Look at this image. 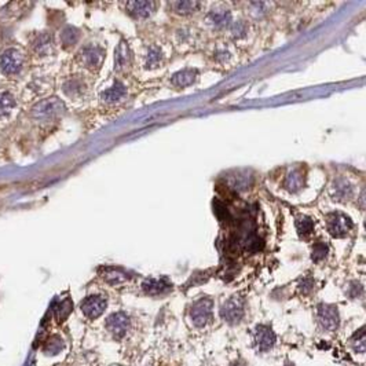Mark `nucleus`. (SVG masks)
I'll return each instance as SVG.
<instances>
[{
  "mask_svg": "<svg viewBox=\"0 0 366 366\" xmlns=\"http://www.w3.org/2000/svg\"><path fill=\"white\" fill-rule=\"evenodd\" d=\"M61 40H62V43L65 46H72V44H75L77 40H79V31L75 29V28H66L64 29V32L61 35Z\"/></svg>",
  "mask_w": 366,
  "mask_h": 366,
  "instance_id": "obj_29",
  "label": "nucleus"
},
{
  "mask_svg": "<svg viewBox=\"0 0 366 366\" xmlns=\"http://www.w3.org/2000/svg\"><path fill=\"white\" fill-rule=\"evenodd\" d=\"M230 32H232V36L234 39H243L244 36H245V35L248 33L247 22H244V21L234 22V24L232 25Z\"/></svg>",
  "mask_w": 366,
  "mask_h": 366,
  "instance_id": "obj_32",
  "label": "nucleus"
},
{
  "mask_svg": "<svg viewBox=\"0 0 366 366\" xmlns=\"http://www.w3.org/2000/svg\"><path fill=\"white\" fill-rule=\"evenodd\" d=\"M65 110V105L58 98H50L42 101L33 108V116L36 119H51Z\"/></svg>",
  "mask_w": 366,
  "mask_h": 366,
  "instance_id": "obj_4",
  "label": "nucleus"
},
{
  "mask_svg": "<svg viewBox=\"0 0 366 366\" xmlns=\"http://www.w3.org/2000/svg\"><path fill=\"white\" fill-rule=\"evenodd\" d=\"M72 312V302L69 299H65L64 302H61L55 310V318L58 322H64L66 318L69 317V314Z\"/></svg>",
  "mask_w": 366,
  "mask_h": 366,
  "instance_id": "obj_26",
  "label": "nucleus"
},
{
  "mask_svg": "<svg viewBox=\"0 0 366 366\" xmlns=\"http://www.w3.org/2000/svg\"><path fill=\"white\" fill-rule=\"evenodd\" d=\"M197 79V72L194 69H183L178 73H175L171 79V83L176 87L192 86Z\"/></svg>",
  "mask_w": 366,
  "mask_h": 366,
  "instance_id": "obj_18",
  "label": "nucleus"
},
{
  "mask_svg": "<svg viewBox=\"0 0 366 366\" xmlns=\"http://www.w3.org/2000/svg\"><path fill=\"white\" fill-rule=\"evenodd\" d=\"M214 211H215L216 216H218L221 221H229V219H230V212H229L226 207L222 204L221 201H218V200L214 203Z\"/></svg>",
  "mask_w": 366,
  "mask_h": 366,
  "instance_id": "obj_33",
  "label": "nucleus"
},
{
  "mask_svg": "<svg viewBox=\"0 0 366 366\" xmlns=\"http://www.w3.org/2000/svg\"><path fill=\"white\" fill-rule=\"evenodd\" d=\"M284 186H285L288 192L297 193L304 186V175L299 169H293V171H291V172L286 175Z\"/></svg>",
  "mask_w": 366,
  "mask_h": 366,
  "instance_id": "obj_17",
  "label": "nucleus"
},
{
  "mask_svg": "<svg viewBox=\"0 0 366 366\" xmlns=\"http://www.w3.org/2000/svg\"><path fill=\"white\" fill-rule=\"evenodd\" d=\"M275 333L267 325H259L255 329V347L260 352L271 350L275 344Z\"/></svg>",
  "mask_w": 366,
  "mask_h": 366,
  "instance_id": "obj_7",
  "label": "nucleus"
},
{
  "mask_svg": "<svg viewBox=\"0 0 366 366\" xmlns=\"http://www.w3.org/2000/svg\"><path fill=\"white\" fill-rule=\"evenodd\" d=\"M207 22L215 29H225L232 25V14L226 9H215L208 14Z\"/></svg>",
  "mask_w": 366,
  "mask_h": 366,
  "instance_id": "obj_13",
  "label": "nucleus"
},
{
  "mask_svg": "<svg viewBox=\"0 0 366 366\" xmlns=\"http://www.w3.org/2000/svg\"><path fill=\"white\" fill-rule=\"evenodd\" d=\"M362 292H363L362 286L359 285L358 282H354V284H351V288H350V291H348V295H350L351 297H358V296H361Z\"/></svg>",
  "mask_w": 366,
  "mask_h": 366,
  "instance_id": "obj_36",
  "label": "nucleus"
},
{
  "mask_svg": "<svg viewBox=\"0 0 366 366\" xmlns=\"http://www.w3.org/2000/svg\"><path fill=\"white\" fill-rule=\"evenodd\" d=\"M230 57H232V54H230V51H227V50L225 49H221V50H218L215 53V58L219 62H227V61L230 60Z\"/></svg>",
  "mask_w": 366,
  "mask_h": 366,
  "instance_id": "obj_35",
  "label": "nucleus"
},
{
  "mask_svg": "<svg viewBox=\"0 0 366 366\" xmlns=\"http://www.w3.org/2000/svg\"><path fill=\"white\" fill-rule=\"evenodd\" d=\"M154 2H127L125 7L134 18H147L156 10Z\"/></svg>",
  "mask_w": 366,
  "mask_h": 366,
  "instance_id": "obj_12",
  "label": "nucleus"
},
{
  "mask_svg": "<svg viewBox=\"0 0 366 366\" xmlns=\"http://www.w3.org/2000/svg\"><path fill=\"white\" fill-rule=\"evenodd\" d=\"M129 326H131V321L129 317L123 311L114 312L110 317L106 319V328L110 332V334L116 337V339H121L128 332Z\"/></svg>",
  "mask_w": 366,
  "mask_h": 366,
  "instance_id": "obj_5",
  "label": "nucleus"
},
{
  "mask_svg": "<svg viewBox=\"0 0 366 366\" xmlns=\"http://www.w3.org/2000/svg\"><path fill=\"white\" fill-rule=\"evenodd\" d=\"M33 49L35 51L40 55H47L53 51V40H51V36L44 33V35H40L35 43H33Z\"/></svg>",
  "mask_w": 366,
  "mask_h": 366,
  "instance_id": "obj_20",
  "label": "nucleus"
},
{
  "mask_svg": "<svg viewBox=\"0 0 366 366\" xmlns=\"http://www.w3.org/2000/svg\"><path fill=\"white\" fill-rule=\"evenodd\" d=\"M244 248L249 251V252H258L259 249L263 248V243L262 240L256 236H249V237L244 241Z\"/></svg>",
  "mask_w": 366,
  "mask_h": 366,
  "instance_id": "obj_31",
  "label": "nucleus"
},
{
  "mask_svg": "<svg viewBox=\"0 0 366 366\" xmlns=\"http://www.w3.org/2000/svg\"><path fill=\"white\" fill-rule=\"evenodd\" d=\"M326 229L333 237H343L352 229V222L343 214H330L326 219Z\"/></svg>",
  "mask_w": 366,
  "mask_h": 366,
  "instance_id": "obj_6",
  "label": "nucleus"
},
{
  "mask_svg": "<svg viewBox=\"0 0 366 366\" xmlns=\"http://www.w3.org/2000/svg\"><path fill=\"white\" fill-rule=\"evenodd\" d=\"M329 252V248L326 244L323 243H317L312 245V251H311V259L314 262H321L323 259L326 258V255Z\"/></svg>",
  "mask_w": 366,
  "mask_h": 366,
  "instance_id": "obj_28",
  "label": "nucleus"
},
{
  "mask_svg": "<svg viewBox=\"0 0 366 366\" xmlns=\"http://www.w3.org/2000/svg\"><path fill=\"white\" fill-rule=\"evenodd\" d=\"M230 366H247V363L243 361H237V362H233Z\"/></svg>",
  "mask_w": 366,
  "mask_h": 366,
  "instance_id": "obj_37",
  "label": "nucleus"
},
{
  "mask_svg": "<svg viewBox=\"0 0 366 366\" xmlns=\"http://www.w3.org/2000/svg\"><path fill=\"white\" fill-rule=\"evenodd\" d=\"M103 278L110 285H119L128 280V275L119 269H105L103 270Z\"/></svg>",
  "mask_w": 366,
  "mask_h": 366,
  "instance_id": "obj_21",
  "label": "nucleus"
},
{
  "mask_svg": "<svg viewBox=\"0 0 366 366\" xmlns=\"http://www.w3.org/2000/svg\"><path fill=\"white\" fill-rule=\"evenodd\" d=\"M86 90V84L79 79H72V80L66 81L64 86V91L66 95H69L72 98L80 97L81 94Z\"/></svg>",
  "mask_w": 366,
  "mask_h": 366,
  "instance_id": "obj_22",
  "label": "nucleus"
},
{
  "mask_svg": "<svg viewBox=\"0 0 366 366\" xmlns=\"http://www.w3.org/2000/svg\"><path fill=\"white\" fill-rule=\"evenodd\" d=\"M105 58V51L98 46H87L80 53V60L88 69H99Z\"/></svg>",
  "mask_w": 366,
  "mask_h": 366,
  "instance_id": "obj_10",
  "label": "nucleus"
},
{
  "mask_svg": "<svg viewBox=\"0 0 366 366\" xmlns=\"http://www.w3.org/2000/svg\"><path fill=\"white\" fill-rule=\"evenodd\" d=\"M14 106H16L14 98L11 97L10 94H7V92H2L0 94V116L10 113Z\"/></svg>",
  "mask_w": 366,
  "mask_h": 366,
  "instance_id": "obj_27",
  "label": "nucleus"
},
{
  "mask_svg": "<svg viewBox=\"0 0 366 366\" xmlns=\"http://www.w3.org/2000/svg\"><path fill=\"white\" fill-rule=\"evenodd\" d=\"M106 306H108V303L105 297L94 295V296H88L84 299V302L81 303V311L87 318L95 319L99 315H102L103 311L106 310Z\"/></svg>",
  "mask_w": 366,
  "mask_h": 366,
  "instance_id": "obj_8",
  "label": "nucleus"
},
{
  "mask_svg": "<svg viewBox=\"0 0 366 366\" xmlns=\"http://www.w3.org/2000/svg\"><path fill=\"white\" fill-rule=\"evenodd\" d=\"M190 318L196 328H204L214 318V300L203 297L194 303L190 310Z\"/></svg>",
  "mask_w": 366,
  "mask_h": 366,
  "instance_id": "obj_1",
  "label": "nucleus"
},
{
  "mask_svg": "<svg viewBox=\"0 0 366 366\" xmlns=\"http://www.w3.org/2000/svg\"><path fill=\"white\" fill-rule=\"evenodd\" d=\"M330 193H332V197L334 200H337V201H345V200L351 199V196H352V185L344 178L336 179L332 183Z\"/></svg>",
  "mask_w": 366,
  "mask_h": 366,
  "instance_id": "obj_15",
  "label": "nucleus"
},
{
  "mask_svg": "<svg viewBox=\"0 0 366 366\" xmlns=\"http://www.w3.org/2000/svg\"><path fill=\"white\" fill-rule=\"evenodd\" d=\"M22 64H24L22 55L17 50H7L0 58V68L7 75H14L17 72H20Z\"/></svg>",
  "mask_w": 366,
  "mask_h": 366,
  "instance_id": "obj_9",
  "label": "nucleus"
},
{
  "mask_svg": "<svg viewBox=\"0 0 366 366\" xmlns=\"http://www.w3.org/2000/svg\"><path fill=\"white\" fill-rule=\"evenodd\" d=\"M62 348H64V341H62V339H60L58 336L50 337V339L46 341V345H44V351H46L49 355H55V354H58Z\"/></svg>",
  "mask_w": 366,
  "mask_h": 366,
  "instance_id": "obj_25",
  "label": "nucleus"
},
{
  "mask_svg": "<svg viewBox=\"0 0 366 366\" xmlns=\"http://www.w3.org/2000/svg\"><path fill=\"white\" fill-rule=\"evenodd\" d=\"M125 95H127V88H125V86H124L123 83L117 81L114 86H112L110 88H108L106 91L102 92L101 98H102L103 102L116 103L119 102V101H121Z\"/></svg>",
  "mask_w": 366,
  "mask_h": 366,
  "instance_id": "obj_16",
  "label": "nucleus"
},
{
  "mask_svg": "<svg viewBox=\"0 0 366 366\" xmlns=\"http://www.w3.org/2000/svg\"><path fill=\"white\" fill-rule=\"evenodd\" d=\"M245 314V303L241 296H232L223 303L221 317L227 323H238Z\"/></svg>",
  "mask_w": 366,
  "mask_h": 366,
  "instance_id": "obj_2",
  "label": "nucleus"
},
{
  "mask_svg": "<svg viewBox=\"0 0 366 366\" xmlns=\"http://www.w3.org/2000/svg\"><path fill=\"white\" fill-rule=\"evenodd\" d=\"M142 289L150 296H161V295H165L172 289V284H171V281H168L164 277H161V278H147V280L143 281Z\"/></svg>",
  "mask_w": 366,
  "mask_h": 366,
  "instance_id": "obj_11",
  "label": "nucleus"
},
{
  "mask_svg": "<svg viewBox=\"0 0 366 366\" xmlns=\"http://www.w3.org/2000/svg\"><path fill=\"white\" fill-rule=\"evenodd\" d=\"M131 61H132V54H131V50H129L128 44L125 43V42H121L117 46L116 54H114V68H116V70H119V72H123L127 68H129Z\"/></svg>",
  "mask_w": 366,
  "mask_h": 366,
  "instance_id": "obj_14",
  "label": "nucleus"
},
{
  "mask_svg": "<svg viewBox=\"0 0 366 366\" xmlns=\"http://www.w3.org/2000/svg\"><path fill=\"white\" fill-rule=\"evenodd\" d=\"M171 6H172L173 11L176 14L188 16V14H192V13H194L199 9L200 3L199 2H172Z\"/></svg>",
  "mask_w": 366,
  "mask_h": 366,
  "instance_id": "obj_23",
  "label": "nucleus"
},
{
  "mask_svg": "<svg viewBox=\"0 0 366 366\" xmlns=\"http://www.w3.org/2000/svg\"><path fill=\"white\" fill-rule=\"evenodd\" d=\"M317 317L321 328L328 330V332H333L339 326L340 315L336 306H332V304H319L318 306Z\"/></svg>",
  "mask_w": 366,
  "mask_h": 366,
  "instance_id": "obj_3",
  "label": "nucleus"
},
{
  "mask_svg": "<svg viewBox=\"0 0 366 366\" xmlns=\"http://www.w3.org/2000/svg\"><path fill=\"white\" fill-rule=\"evenodd\" d=\"M312 289H314V280H312L311 277H306V278H303L300 281V284H299V292L302 295H308Z\"/></svg>",
  "mask_w": 366,
  "mask_h": 366,
  "instance_id": "obj_34",
  "label": "nucleus"
},
{
  "mask_svg": "<svg viewBox=\"0 0 366 366\" xmlns=\"http://www.w3.org/2000/svg\"><path fill=\"white\" fill-rule=\"evenodd\" d=\"M164 61V54L160 49L157 47H150L147 50L145 55V66L147 69H154L157 66H160Z\"/></svg>",
  "mask_w": 366,
  "mask_h": 366,
  "instance_id": "obj_19",
  "label": "nucleus"
},
{
  "mask_svg": "<svg viewBox=\"0 0 366 366\" xmlns=\"http://www.w3.org/2000/svg\"><path fill=\"white\" fill-rule=\"evenodd\" d=\"M351 344L354 347V350L358 351V352H361V354L365 352V332H363V328L359 329V330L352 336Z\"/></svg>",
  "mask_w": 366,
  "mask_h": 366,
  "instance_id": "obj_30",
  "label": "nucleus"
},
{
  "mask_svg": "<svg viewBox=\"0 0 366 366\" xmlns=\"http://www.w3.org/2000/svg\"><path fill=\"white\" fill-rule=\"evenodd\" d=\"M296 229H297V233L303 236V237H306L308 236L310 233L314 230V222L310 219V218H307V216H299L296 219Z\"/></svg>",
  "mask_w": 366,
  "mask_h": 366,
  "instance_id": "obj_24",
  "label": "nucleus"
}]
</instances>
